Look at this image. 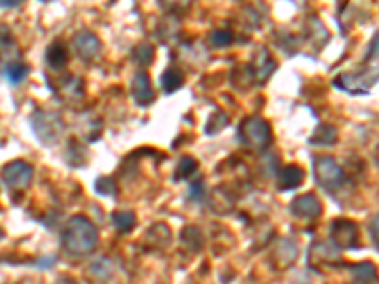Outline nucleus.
Masks as SVG:
<instances>
[{"mask_svg":"<svg viewBox=\"0 0 379 284\" xmlns=\"http://www.w3.org/2000/svg\"><path fill=\"white\" fill-rule=\"evenodd\" d=\"M61 243H63V248L67 251V254H70L73 258H84L97 248L99 233H97V227L91 220L82 216V214H76L65 225L63 235H61Z\"/></svg>","mask_w":379,"mask_h":284,"instance_id":"obj_1","label":"nucleus"},{"mask_svg":"<svg viewBox=\"0 0 379 284\" xmlns=\"http://www.w3.org/2000/svg\"><path fill=\"white\" fill-rule=\"evenodd\" d=\"M237 140L241 146H245L253 152H264L273 140L269 121L260 116H248L241 121L239 129H237Z\"/></svg>","mask_w":379,"mask_h":284,"instance_id":"obj_2","label":"nucleus"},{"mask_svg":"<svg viewBox=\"0 0 379 284\" xmlns=\"http://www.w3.org/2000/svg\"><path fill=\"white\" fill-rule=\"evenodd\" d=\"M313 172H315L317 184L326 192L336 193L347 184L345 171L330 156H317L313 161Z\"/></svg>","mask_w":379,"mask_h":284,"instance_id":"obj_3","label":"nucleus"},{"mask_svg":"<svg viewBox=\"0 0 379 284\" xmlns=\"http://www.w3.org/2000/svg\"><path fill=\"white\" fill-rule=\"evenodd\" d=\"M31 126L44 146L57 144L65 133V121L57 112H46V110H36L31 116Z\"/></svg>","mask_w":379,"mask_h":284,"instance_id":"obj_4","label":"nucleus"},{"mask_svg":"<svg viewBox=\"0 0 379 284\" xmlns=\"http://www.w3.org/2000/svg\"><path fill=\"white\" fill-rule=\"evenodd\" d=\"M330 237L339 251L359 248V225L349 218H336L330 225Z\"/></svg>","mask_w":379,"mask_h":284,"instance_id":"obj_5","label":"nucleus"},{"mask_svg":"<svg viewBox=\"0 0 379 284\" xmlns=\"http://www.w3.org/2000/svg\"><path fill=\"white\" fill-rule=\"evenodd\" d=\"M2 179L6 182L12 190H27L31 182L34 179V169L31 163L27 161H21V159H15L12 163H8L2 169Z\"/></svg>","mask_w":379,"mask_h":284,"instance_id":"obj_6","label":"nucleus"},{"mask_svg":"<svg viewBox=\"0 0 379 284\" xmlns=\"http://www.w3.org/2000/svg\"><path fill=\"white\" fill-rule=\"evenodd\" d=\"M376 74L372 76V73L368 70H362V73H343L334 78V86L341 89V91L351 93V95H366V93L372 89V86L376 84Z\"/></svg>","mask_w":379,"mask_h":284,"instance_id":"obj_7","label":"nucleus"},{"mask_svg":"<svg viewBox=\"0 0 379 284\" xmlns=\"http://www.w3.org/2000/svg\"><path fill=\"white\" fill-rule=\"evenodd\" d=\"M296 260H298V245L292 239H281L277 246L273 248L269 262L277 271H286L296 264Z\"/></svg>","mask_w":379,"mask_h":284,"instance_id":"obj_8","label":"nucleus"},{"mask_svg":"<svg viewBox=\"0 0 379 284\" xmlns=\"http://www.w3.org/2000/svg\"><path fill=\"white\" fill-rule=\"evenodd\" d=\"M290 212L302 220H317L322 214V203L315 193H304L290 203Z\"/></svg>","mask_w":379,"mask_h":284,"instance_id":"obj_9","label":"nucleus"},{"mask_svg":"<svg viewBox=\"0 0 379 284\" xmlns=\"http://www.w3.org/2000/svg\"><path fill=\"white\" fill-rule=\"evenodd\" d=\"M74 50L78 52L80 59L91 63L101 55V50H103V44L101 40L97 38V34L91 33V31H80V33L74 36Z\"/></svg>","mask_w":379,"mask_h":284,"instance_id":"obj_10","label":"nucleus"},{"mask_svg":"<svg viewBox=\"0 0 379 284\" xmlns=\"http://www.w3.org/2000/svg\"><path fill=\"white\" fill-rule=\"evenodd\" d=\"M57 95H59L61 99L65 100L67 105L76 106L78 103H82L84 95H86V89H84V80H80L78 76H65L63 80H59Z\"/></svg>","mask_w":379,"mask_h":284,"instance_id":"obj_11","label":"nucleus"},{"mask_svg":"<svg viewBox=\"0 0 379 284\" xmlns=\"http://www.w3.org/2000/svg\"><path fill=\"white\" fill-rule=\"evenodd\" d=\"M131 95H133L135 103L139 106H148L152 105L156 99V93H154L152 82L150 76L144 70H140L133 76V84H131Z\"/></svg>","mask_w":379,"mask_h":284,"instance_id":"obj_12","label":"nucleus"},{"mask_svg":"<svg viewBox=\"0 0 379 284\" xmlns=\"http://www.w3.org/2000/svg\"><path fill=\"white\" fill-rule=\"evenodd\" d=\"M309 264L313 265H336L339 264L338 252L332 245H328L325 241H317L315 245L309 248Z\"/></svg>","mask_w":379,"mask_h":284,"instance_id":"obj_13","label":"nucleus"},{"mask_svg":"<svg viewBox=\"0 0 379 284\" xmlns=\"http://www.w3.org/2000/svg\"><path fill=\"white\" fill-rule=\"evenodd\" d=\"M279 190L281 192H288V190H294V188H298L302 186L304 179H306V172L299 165H286L283 169H279Z\"/></svg>","mask_w":379,"mask_h":284,"instance_id":"obj_14","label":"nucleus"},{"mask_svg":"<svg viewBox=\"0 0 379 284\" xmlns=\"http://www.w3.org/2000/svg\"><path fill=\"white\" fill-rule=\"evenodd\" d=\"M68 59H70V55H68V47L65 46V42L55 40L54 44L47 46L46 63L52 70H63L68 65Z\"/></svg>","mask_w":379,"mask_h":284,"instance_id":"obj_15","label":"nucleus"},{"mask_svg":"<svg viewBox=\"0 0 379 284\" xmlns=\"http://www.w3.org/2000/svg\"><path fill=\"white\" fill-rule=\"evenodd\" d=\"M253 76L256 78L258 84H266V80H269V76L275 70V61L272 59V55L267 53V50H260V53L256 55V59H254L253 65Z\"/></svg>","mask_w":379,"mask_h":284,"instance_id":"obj_16","label":"nucleus"},{"mask_svg":"<svg viewBox=\"0 0 379 284\" xmlns=\"http://www.w3.org/2000/svg\"><path fill=\"white\" fill-rule=\"evenodd\" d=\"M144 243L152 248H165L169 243H171V230L167 224H154L150 230H148L147 237H144Z\"/></svg>","mask_w":379,"mask_h":284,"instance_id":"obj_17","label":"nucleus"},{"mask_svg":"<svg viewBox=\"0 0 379 284\" xmlns=\"http://www.w3.org/2000/svg\"><path fill=\"white\" fill-rule=\"evenodd\" d=\"M351 275L355 284H372L376 283L378 271L372 262H360L357 265H351Z\"/></svg>","mask_w":379,"mask_h":284,"instance_id":"obj_18","label":"nucleus"},{"mask_svg":"<svg viewBox=\"0 0 379 284\" xmlns=\"http://www.w3.org/2000/svg\"><path fill=\"white\" fill-rule=\"evenodd\" d=\"M182 86H184V73L180 68H177V66H171V68H167L165 73L161 74V87H163V91L167 95L179 91Z\"/></svg>","mask_w":379,"mask_h":284,"instance_id":"obj_19","label":"nucleus"},{"mask_svg":"<svg viewBox=\"0 0 379 284\" xmlns=\"http://www.w3.org/2000/svg\"><path fill=\"white\" fill-rule=\"evenodd\" d=\"M29 76V66L21 61H8L4 65V78L12 84V86H17L23 80Z\"/></svg>","mask_w":379,"mask_h":284,"instance_id":"obj_20","label":"nucleus"},{"mask_svg":"<svg viewBox=\"0 0 379 284\" xmlns=\"http://www.w3.org/2000/svg\"><path fill=\"white\" fill-rule=\"evenodd\" d=\"M309 142L315 146H334L338 142V131L332 126H319L311 135Z\"/></svg>","mask_w":379,"mask_h":284,"instance_id":"obj_21","label":"nucleus"},{"mask_svg":"<svg viewBox=\"0 0 379 284\" xmlns=\"http://www.w3.org/2000/svg\"><path fill=\"white\" fill-rule=\"evenodd\" d=\"M180 241H182V245L190 248L192 252H200L201 248H203V243H205L203 233H201L200 227H195V225L184 227L182 233H180Z\"/></svg>","mask_w":379,"mask_h":284,"instance_id":"obj_22","label":"nucleus"},{"mask_svg":"<svg viewBox=\"0 0 379 284\" xmlns=\"http://www.w3.org/2000/svg\"><path fill=\"white\" fill-rule=\"evenodd\" d=\"M112 224L120 233H129L137 225V216L133 211H118L112 214Z\"/></svg>","mask_w":379,"mask_h":284,"instance_id":"obj_23","label":"nucleus"},{"mask_svg":"<svg viewBox=\"0 0 379 284\" xmlns=\"http://www.w3.org/2000/svg\"><path fill=\"white\" fill-rule=\"evenodd\" d=\"M114 273V262L108 258H99L89 265V275L95 281H108Z\"/></svg>","mask_w":379,"mask_h":284,"instance_id":"obj_24","label":"nucleus"},{"mask_svg":"<svg viewBox=\"0 0 379 284\" xmlns=\"http://www.w3.org/2000/svg\"><path fill=\"white\" fill-rule=\"evenodd\" d=\"M200 169V163L198 159L192 158V156H184V158L179 161V167H177V174H174V180H188L190 177H193Z\"/></svg>","mask_w":379,"mask_h":284,"instance_id":"obj_25","label":"nucleus"},{"mask_svg":"<svg viewBox=\"0 0 379 284\" xmlns=\"http://www.w3.org/2000/svg\"><path fill=\"white\" fill-rule=\"evenodd\" d=\"M67 163L70 167H82L86 163V148L78 140H70L67 148Z\"/></svg>","mask_w":379,"mask_h":284,"instance_id":"obj_26","label":"nucleus"},{"mask_svg":"<svg viewBox=\"0 0 379 284\" xmlns=\"http://www.w3.org/2000/svg\"><path fill=\"white\" fill-rule=\"evenodd\" d=\"M154 55H156V52H154V46L152 44H148V42H142V44H139V46H135V50L131 52V57H133V61L140 66L150 65V63L154 61Z\"/></svg>","mask_w":379,"mask_h":284,"instance_id":"obj_27","label":"nucleus"},{"mask_svg":"<svg viewBox=\"0 0 379 284\" xmlns=\"http://www.w3.org/2000/svg\"><path fill=\"white\" fill-rule=\"evenodd\" d=\"M80 133L82 139L87 140V142H94V140L99 139L101 133H103V121L99 118H89L80 127Z\"/></svg>","mask_w":379,"mask_h":284,"instance_id":"obj_28","label":"nucleus"},{"mask_svg":"<svg viewBox=\"0 0 379 284\" xmlns=\"http://www.w3.org/2000/svg\"><path fill=\"white\" fill-rule=\"evenodd\" d=\"M228 124H230V118H228L224 112H213L211 114V118L207 119L205 124V133L207 135H216V133L224 131L228 127Z\"/></svg>","mask_w":379,"mask_h":284,"instance_id":"obj_29","label":"nucleus"},{"mask_svg":"<svg viewBox=\"0 0 379 284\" xmlns=\"http://www.w3.org/2000/svg\"><path fill=\"white\" fill-rule=\"evenodd\" d=\"M233 40H235V36H233L232 31H228V29H216V31L209 34V42H211L214 47L232 46Z\"/></svg>","mask_w":379,"mask_h":284,"instance_id":"obj_30","label":"nucleus"},{"mask_svg":"<svg viewBox=\"0 0 379 284\" xmlns=\"http://www.w3.org/2000/svg\"><path fill=\"white\" fill-rule=\"evenodd\" d=\"M95 192L112 197V195H116V182L110 177H101V179L95 180Z\"/></svg>","mask_w":379,"mask_h":284,"instance_id":"obj_31","label":"nucleus"},{"mask_svg":"<svg viewBox=\"0 0 379 284\" xmlns=\"http://www.w3.org/2000/svg\"><path fill=\"white\" fill-rule=\"evenodd\" d=\"M207 195V184L205 180H195L190 184V190H188V199L193 201V203H201Z\"/></svg>","mask_w":379,"mask_h":284,"instance_id":"obj_32","label":"nucleus"},{"mask_svg":"<svg viewBox=\"0 0 379 284\" xmlns=\"http://www.w3.org/2000/svg\"><path fill=\"white\" fill-rule=\"evenodd\" d=\"M158 2L169 12H179V10H186L192 0H158Z\"/></svg>","mask_w":379,"mask_h":284,"instance_id":"obj_33","label":"nucleus"},{"mask_svg":"<svg viewBox=\"0 0 379 284\" xmlns=\"http://www.w3.org/2000/svg\"><path fill=\"white\" fill-rule=\"evenodd\" d=\"M262 167H264V171L267 172V177H272L273 172H277L279 169H277V158L275 156H264V159H262ZM264 172V174H266Z\"/></svg>","mask_w":379,"mask_h":284,"instance_id":"obj_34","label":"nucleus"},{"mask_svg":"<svg viewBox=\"0 0 379 284\" xmlns=\"http://www.w3.org/2000/svg\"><path fill=\"white\" fill-rule=\"evenodd\" d=\"M370 237L373 239V248L378 251V216H373L372 222H370Z\"/></svg>","mask_w":379,"mask_h":284,"instance_id":"obj_35","label":"nucleus"},{"mask_svg":"<svg viewBox=\"0 0 379 284\" xmlns=\"http://www.w3.org/2000/svg\"><path fill=\"white\" fill-rule=\"evenodd\" d=\"M23 0H0V8H17Z\"/></svg>","mask_w":379,"mask_h":284,"instance_id":"obj_36","label":"nucleus"},{"mask_svg":"<svg viewBox=\"0 0 379 284\" xmlns=\"http://www.w3.org/2000/svg\"><path fill=\"white\" fill-rule=\"evenodd\" d=\"M54 284H78V283H76V281H74L73 277H67V275H61V277L57 278V281H55Z\"/></svg>","mask_w":379,"mask_h":284,"instance_id":"obj_37","label":"nucleus"},{"mask_svg":"<svg viewBox=\"0 0 379 284\" xmlns=\"http://www.w3.org/2000/svg\"><path fill=\"white\" fill-rule=\"evenodd\" d=\"M42 2H52V0H42Z\"/></svg>","mask_w":379,"mask_h":284,"instance_id":"obj_38","label":"nucleus"}]
</instances>
